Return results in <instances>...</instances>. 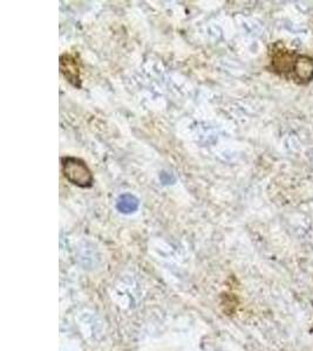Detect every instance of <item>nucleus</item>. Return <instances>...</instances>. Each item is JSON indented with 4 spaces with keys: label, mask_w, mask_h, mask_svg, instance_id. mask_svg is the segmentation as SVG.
Returning a JSON list of instances; mask_svg holds the SVG:
<instances>
[{
    "label": "nucleus",
    "mask_w": 313,
    "mask_h": 351,
    "mask_svg": "<svg viewBox=\"0 0 313 351\" xmlns=\"http://www.w3.org/2000/svg\"><path fill=\"white\" fill-rule=\"evenodd\" d=\"M62 171L71 183L80 188H91L94 182L92 171L84 160L74 157L62 158Z\"/></svg>",
    "instance_id": "f257e3e1"
},
{
    "label": "nucleus",
    "mask_w": 313,
    "mask_h": 351,
    "mask_svg": "<svg viewBox=\"0 0 313 351\" xmlns=\"http://www.w3.org/2000/svg\"><path fill=\"white\" fill-rule=\"evenodd\" d=\"M271 67L273 72L281 74V75L292 77L293 67L298 56H294V53L286 51V47L278 48L275 46L273 51H271Z\"/></svg>",
    "instance_id": "f03ea898"
},
{
    "label": "nucleus",
    "mask_w": 313,
    "mask_h": 351,
    "mask_svg": "<svg viewBox=\"0 0 313 351\" xmlns=\"http://www.w3.org/2000/svg\"><path fill=\"white\" fill-rule=\"evenodd\" d=\"M60 71L65 79L74 87H81L80 67L76 56L72 54H64L60 58Z\"/></svg>",
    "instance_id": "7ed1b4c3"
}]
</instances>
